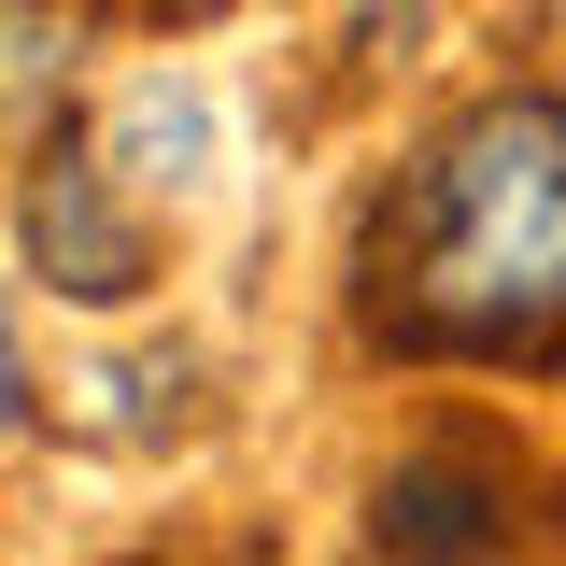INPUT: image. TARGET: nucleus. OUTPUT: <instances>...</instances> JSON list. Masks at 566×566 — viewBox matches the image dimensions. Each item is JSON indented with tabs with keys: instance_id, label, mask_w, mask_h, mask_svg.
<instances>
[{
	"instance_id": "nucleus-1",
	"label": "nucleus",
	"mask_w": 566,
	"mask_h": 566,
	"mask_svg": "<svg viewBox=\"0 0 566 566\" xmlns=\"http://www.w3.org/2000/svg\"><path fill=\"white\" fill-rule=\"evenodd\" d=\"M354 312L382 354H482L553 368L566 354V99L510 85L382 199L354 255Z\"/></svg>"
},
{
	"instance_id": "nucleus-2",
	"label": "nucleus",
	"mask_w": 566,
	"mask_h": 566,
	"mask_svg": "<svg viewBox=\"0 0 566 566\" xmlns=\"http://www.w3.org/2000/svg\"><path fill=\"white\" fill-rule=\"evenodd\" d=\"M14 227H29V270L57 283V297H85V312H128L142 283H156V255H142L128 212H114V185H99L85 142H43V170H29Z\"/></svg>"
},
{
	"instance_id": "nucleus-3",
	"label": "nucleus",
	"mask_w": 566,
	"mask_h": 566,
	"mask_svg": "<svg viewBox=\"0 0 566 566\" xmlns=\"http://www.w3.org/2000/svg\"><path fill=\"white\" fill-rule=\"evenodd\" d=\"M368 538L382 553H510V482L468 468V453H411L368 495Z\"/></svg>"
},
{
	"instance_id": "nucleus-4",
	"label": "nucleus",
	"mask_w": 566,
	"mask_h": 566,
	"mask_svg": "<svg viewBox=\"0 0 566 566\" xmlns=\"http://www.w3.org/2000/svg\"><path fill=\"white\" fill-rule=\"evenodd\" d=\"M71 43H85V0H0V114L43 99L71 71Z\"/></svg>"
},
{
	"instance_id": "nucleus-5",
	"label": "nucleus",
	"mask_w": 566,
	"mask_h": 566,
	"mask_svg": "<svg viewBox=\"0 0 566 566\" xmlns=\"http://www.w3.org/2000/svg\"><path fill=\"white\" fill-rule=\"evenodd\" d=\"M114 142H128V170H142V185H156L170 156H199V114H185V99H142V114H128V128H114Z\"/></svg>"
},
{
	"instance_id": "nucleus-6",
	"label": "nucleus",
	"mask_w": 566,
	"mask_h": 566,
	"mask_svg": "<svg viewBox=\"0 0 566 566\" xmlns=\"http://www.w3.org/2000/svg\"><path fill=\"white\" fill-rule=\"evenodd\" d=\"M29 424V368H14V312H0V439Z\"/></svg>"
}]
</instances>
